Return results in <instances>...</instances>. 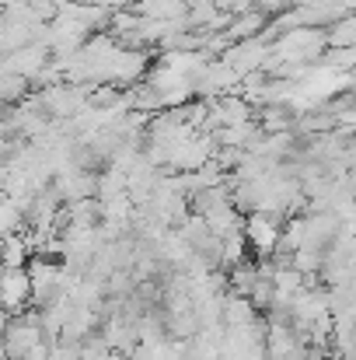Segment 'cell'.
Here are the masks:
<instances>
[{
	"mask_svg": "<svg viewBox=\"0 0 356 360\" xmlns=\"http://www.w3.org/2000/svg\"><path fill=\"white\" fill-rule=\"evenodd\" d=\"M28 259H32V241L25 235V228L0 238V266L4 269H25Z\"/></svg>",
	"mask_w": 356,
	"mask_h": 360,
	"instance_id": "5b68a950",
	"label": "cell"
},
{
	"mask_svg": "<svg viewBox=\"0 0 356 360\" xmlns=\"http://www.w3.org/2000/svg\"><path fill=\"white\" fill-rule=\"evenodd\" d=\"M269 60V42L265 39H244V42H231V49L224 53V63L237 74V81H244L248 74H258Z\"/></svg>",
	"mask_w": 356,
	"mask_h": 360,
	"instance_id": "3957f363",
	"label": "cell"
},
{
	"mask_svg": "<svg viewBox=\"0 0 356 360\" xmlns=\"http://www.w3.org/2000/svg\"><path fill=\"white\" fill-rule=\"evenodd\" d=\"M46 336L39 329V315L35 308L21 311V315H11L0 329V347H4V360H25L35 347H42Z\"/></svg>",
	"mask_w": 356,
	"mask_h": 360,
	"instance_id": "6da1fadb",
	"label": "cell"
},
{
	"mask_svg": "<svg viewBox=\"0 0 356 360\" xmlns=\"http://www.w3.org/2000/svg\"><path fill=\"white\" fill-rule=\"evenodd\" d=\"M279 217L272 214H248L244 224H241V238L248 245V252L255 259H269L276 255V241H279Z\"/></svg>",
	"mask_w": 356,
	"mask_h": 360,
	"instance_id": "7a4b0ae2",
	"label": "cell"
},
{
	"mask_svg": "<svg viewBox=\"0 0 356 360\" xmlns=\"http://www.w3.org/2000/svg\"><path fill=\"white\" fill-rule=\"evenodd\" d=\"M32 308V287H28V269H0V311L21 315Z\"/></svg>",
	"mask_w": 356,
	"mask_h": 360,
	"instance_id": "277c9868",
	"label": "cell"
},
{
	"mask_svg": "<svg viewBox=\"0 0 356 360\" xmlns=\"http://www.w3.org/2000/svg\"><path fill=\"white\" fill-rule=\"evenodd\" d=\"M325 46H329V49H353V18H350V14L329 25Z\"/></svg>",
	"mask_w": 356,
	"mask_h": 360,
	"instance_id": "8992f818",
	"label": "cell"
}]
</instances>
